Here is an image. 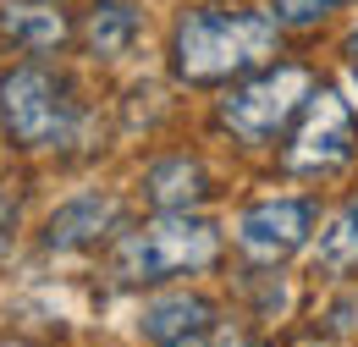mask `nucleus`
Wrapping results in <instances>:
<instances>
[{"label":"nucleus","instance_id":"nucleus-1","mask_svg":"<svg viewBox=\"0 0 358 347\" xmlns=\"http://www.w3.org/2000/svg\"><path fill=\"white\" fill-rule=\"evenodd\" d=\"M281 50V28L265 11H187L171 34V66L182 83L215 88L259 72Z\"/></svg>","mask_w":358,"mask_h":347},{"label":"nucleus","instance_id":"nucleus-2","mask_svg":"<svg viewBox=\"0 0 358 347\" xmlns=\"http://www.w3.org/2000/svg\"><path fill=\"white\" fill-rule=\"evenodd\" d=\"M221 260V226L187 215V210H160L133 232H122L110 270L127 287H149V281H171V276H193Z\"/></svg>","mask_w":358,"mask_h":347},{"label":"nucleus","instance_id":"nucleus-9","mask_svg":"<svg viewBox=\"0 0 358 347\" xmlns=\"http://www.w3.org/2000/svg\"><path fill=\"white\" fill-rule=\"evenodd\" d=\"M138 28H143V17H138L133 0H94L89 17H83V44H89L94 61H116L133 50Z\"/></svg>","mask_w":358,"mask_h":347},{"label":"nucleus","instance_id":"nucleus-11","mask_svg":"<svg viewBox=\"0 0 358 347\" xmlns=\"http://www.w3.org/2000/svg\"><path fill=\"white\" fill-rule=\"evenodd\" d=\"M210 320H215V304L210 298H160V304L143 309V320H138V331L149 337V342H182V337H193V331H210Z\"/></svg>","mask_w":358,"mask_h":347},{"label":"nucleus","instance_id":"nucleus-7","mask_svg":"<svg viewBox=\"0 0 358 347\" xmlns=\"http://www.w3.org/2000/svg\"><path fill=\"white\" fill-rule=\"evenodd\" d=\"M0 34L28 55H50L72 39V22L55 0H11V6H0Z\"/></svg>","mask_w":358,"mask_h":347},{"label":"nucleus","instance_id":"nucleus-5","mask_svg":"<svg viewBox=\"0 0 358 347\" xmlns=\"http://www.w3.org/2000/svg\"><path fill=\"white\" fill-rule=\"evenodd\" d=\"M353 160V116L336 88H314L298 111V127L281 149V166L292 176H331Z\"/></svg>","mask_w":358,"mask_h":347},{"label":"nucleus","instance_id":"nucleus-3","mask_svg":"<svg viewBox=\"0 0 358 347\" xmlns=\"http://www.w3.org/2000/svg\"><path fill=\"white\" fill-rule=\"evenodd\" d=\"M0 116L22 149H61L83 127V105L72 99V83L45 66H17L0 78Z\"/></svg>","mask_w":358,"mask_h":347},{"label":"nucleus","instance_id":"nucleus-15","mask_svg":"<svg viewBox=\"0 0 358 347\" xmlns=\"http://www.w3.org/2000/svg\"><path fill=\"white\" fill-rule=\"evenodd\" d=\"M11 226H17V204H11V193H0V243H6Z\"/></svg>","mask_w":358,"mask_h":347},{"label":"nucleus","instance_id":"nucleus-13","mask_svg":"<svg viewBox=\"0 0 358 347\" xmlns=\"http://www.w3.org/2000/svg\"><path fill=\"white\" fill-rule=\"evenodd\" d=\"M336 0H275V22H292V28H309L331 11Z\"/></svg>","mask_w":358,"mask_h":347},{"label":"nucleus","instance_id":"nucleus-14","mask_svg":"<svg viewBox=\"0 0 358 347\" xmlns=\"http://www.w3.org/2000/svg\"><path fill=\"white\" fill-rule=\"evenodd\" d=\"M166 347H259V342H248L243 331H193V337L166 342Z\"/></svg>","mask_w":358,"mask_h":347},{"label":"nucleus","instance_id":"nucleus-12","mask_svg":"<svg viewBox=\"0 0 358 347\" xmlns=\"http://www.w3.org/2000/svg\"><path fill=\"white\" fill-rule=\"evenodd\" d=\"M314 260H320V270H331V276H348V270H358V199H348L336 215L325 220Z\"/></svg>","mask_w":358,"mask_h":347},{"label":"nucleus","instance_id":"nucleus-4","mask_svg":"<svg viewBox=\"0 0 358 347\" xmlns=\"http://www.w3.org/2000/svg\"><path fill=\"white\" fill-rule=\"evenodd\" d=\"M309 94H314V83H309L303 66H292V61L287 66H259V72L237 78V88L221 99V122L243 143H265V138H275L303 111Z\"/></svg>","mask_w":358,"mask_h":347},{"label":"nucleus","instance_id":"nucleus-10","mask_svg":"<svg viewBox=\"0 0 358 347\" xmlns=\"http://www.w3.org/2000/svg\"><path fill=\"white\" fill-rule=\"evenodd\" d=\"M143 193H149L155 210H187V204H199V199L210 193V187H204V166L187 160V155L155 160V166L143 171Z\"/></svg>","mask_w":358,"mask_h":347},{"label":"nucleus","instance_id":"nucleus-8","mask_svg":"<svg viewBox=\"0 0 358 347\" xmlns=\"http://www.w3.org/2000/svg\"><path fill=\"white\" fill-rule=\"evenodd\" d=\"M116 220H122V204H116L110 193H89V199L61 204V210L45 220V243L50 248H89L105 232H116Z\"/></svg>","mask_w":358,"mask_h":347},{"label":"nucleus","instance_id":"nucleus-16","mask_svg":"<svg viewBox=\"0 0 358 347\" xmlns=\"http://www.w3.org/2000/svg\"><path fill=\"white\" fill-rule=\"evenodd\" d=\"M348 61H353V72H358V28L348 34Z\"/></svg>","mask_w":358,"mask_h":347},{"label":"nucleus","instance_id":"nucleus-6","mask_svg":"<svg viewBox=\"0 0 358 347\" xmlns=\"http://www.w3.org/2000/svg\"><path fill=\"white\" fill-rule=\"evenodd\" d=\"M314 232V204L309 199H259V204H248L237 226H231V237H237V248L248 254V260L259 264H275L287 260V254H298L303 243H309Z\"/></svg>","mask_w":358,"mask_h":347}]
</instances>
